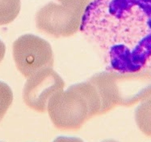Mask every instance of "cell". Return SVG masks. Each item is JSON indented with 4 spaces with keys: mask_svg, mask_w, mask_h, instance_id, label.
<instances>
[{
    "mask_svg": "<svg viewBox=\"0 0 151 142\" xmlns=\"http://www.w3.org/2000/svg\"><path fill=\"white\" fill-rule=\"evenodd\" d=\"M80 31L108 71L151 70V0H93Z\"/></svg>",
    "mask_w": 151,
    "mask_h": 142,
    "instance_id": "obj_1",
    "label": "cell"
},
{
    "mask_svg": "<svg viewBox=\"0 0 151 142\" xmlns=\"http://www.w3.org/2000/svg\"><path fill=\"white\" fill-rule=\"evenodd\" d=\"M101 99L91 81L74 84L50 99L47 111L52 124L62 131H76L99 115Z\"/></svg>",
    "mask_w": 151,
    "mask_h": 142,
    "instance_id": "obj_2",
    "label": "cell"
},
{
    "mask_svg": "<svg viewBox=\"0 0 151 142\" xmlns=\"http://www.w3.org/2000/svg\"><path fill=\"white\" fill-rule=\"evenodd\" d=\"M88 80L96 86L101 99L99 114H106L118 106L136 105L151 94V70L129 73L102 71Z\"/></svg>",
    "mask_w": 151,
    "mask_h": 142,
    "instance_id": "obj_3",
    "label": "cell"
},
{
    "mask_svg": "<svg viewBox=\"0 0 151 142\" xmlns=\"http://www.w3.org/2000/svg\"><path fill=\"white\" fill-rule=\"evenodd\" d=\"M13 59L16 68L25 78L41 69L52 68L54 57L49 42L34 34L18 37L12 46Z\"/></svg>",
    "mask_w": 151,
    "mask_h": 142,
    "instance_id": "obj_4",
    "label": "cell"
},
{
    "mask_svg": "<svg viewBox=\"0 0 151 142\" xmlns=\"http://www.w3.org/2000/svg\"><path fill=\"white\" fill-rule=\"evenodd\" d=\"M83 12L50 2L36 13L37 29L55 38L69 37L80 30Z\"/></svg>",
    "mask_w": 151,
    "mask_h": 142,
    "instance_id": "obj_5",
    "label": "cell"
},
{
    "mask_svg": "<svg viewBox=\"0 0 151 142\" xmlns=\"http://www.w3.org/2000/svg\"><path fill=\"white\" fill-rule=\"evenodd\" d=\"M65 82L52 68L38 71L27 78L23 90V100L29 108L37 112L47 111L52 96L62 91Z\"/></svg>",
    "mask_w": 151,
    "mask_h": 142,
    "instance_id": "obj_6",
    "label": "cell"
},
{
    "mask_svg": "<svg viewBox=\"0 0 151 142\" xmlns=\"http://www.w3.org/2000/svg\"><path fill=\"white\" fill-rule=\"evenodd\" d=\"M134 117L139 130L145 136L151 137V94L140 102Z\"/></svg>",
    "mask_w": 151,
    "mask_h": 142,
    "instance_id": "obj_7",
    "label": "cell"
},
{
    "mask_svg": "<svg viewBox=\"0 0 151 142\" xmlns=\"http://www.w3.org/2000/svg\"><path fill=\"white\" fill-rule=\"evenodd\" d=\"M20 9V0H0V26L14 21L18 17Z\"/></svg>",
    "mask_w": 151,
    "mask_h": 142,
    "instance_id": "obj_8",
    "label": "cell"
},
{
    "mask_svg": "<svg viewBox=\"0 0 151 142\" xmlns=\"http://www.w3.org/2000/svg\"><path fill=\"white\" fill-rule=\"evenodd\" d=\"M13 92L11 87L5 82L0 81V121L12 104Z\"/></svg>",
    "mask_w": 151,
    "mask_h": 142,
    "instance_id": "obj_9",
    "label": "cell"
},
{
    "mask_svg": "<svg viewBox=\"0 0 151 142\" xmlns=\"http://www.w3.org/2000/svg\"><path fill=\"white\" fill-rule=\"evenodd\" d=\"M56 1L69 7L84 12L86 7L88 6L93 0H56Z\"/></svg>",
    "mask_w": 151,
    "mask_h": 142,
    "instance_id": "obj_10",
    "label": "cell"
},
{
    "mask_svg": "<svg viewBox=\"0 0 151 142\" xmlns=\"http://www.w3.org/2000/svg\"><path fill=\"white\" fill-rule=\"evenodd\" d=\"M52 142H84L80 138L71 137V136H58Z\"/></svg>",
    "mask_w": 151,
    "mask_h": 142,
    "instance_id": "obj_11",
    "label": "cell"
},
{
    "mask_svg": "<svg viewBox=\"0 0 151 142\" xmlns=\"http://www.w3.org/2000/svg\"><path fill=\"white\" fill-rule=\"evenodd\" d=\"M5 54H6V46L3 43V42L0 40V63L4 59Z\"/></svg>",
    "mask_w": 151,
    "mask_h": 142,
    "instance_id": "obj_12",
    "label": "cell"
},
{
    "mask_svg": "<svg viewBox=\"0 0 151 142\" xmlns=\"http://www.w3.org/2000/svg\"><path fill=\"white\" fill-rule=\"evenodd\" d=\"M102 142H119V141H115V140L109 139V140H104V141H103Z\"/></svg>",
    "mask_w": 151,
    "mask_h": 142,
    "instance_id": "obj_13",
    "label": "cell"
},
{
    "mask_svg": "<svg viewBox=\"0 0 151 142\" xmlns=\"http://www.w3.org/2000/svg\"><path fill=\"white\" fill-rule=\"evenodd\" d=\"M0 142H1V141H0Z\"/></svg>",
    "mask_w": 151,
    "mask_h": 142,
    "instance_id": "obj_14",
    "label": "cell"
}]
</instances>
